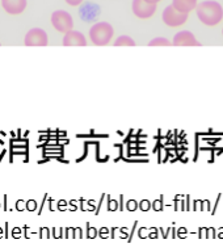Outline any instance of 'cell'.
<instances>
[{"label": "cell", "mask_w": 223, "mask_h": 252, "mask_svg": "<svg viewBox=\"0 0 223 252\" xmlns=\"http://www.w3.org/2000/svg\"><path fill=\"white\" fill-rule=\"evenodd\" d=\"M28 0H1V7L8 15H20L27 9Z\"/></svg>", "instance_id": "cell-9"}, {"label": "cell", "mask_w": 223, "mask_h": 252, "mask_svg": "<svg viewBox=\"0 0 223 252\" xmlns=\"http://www.w3.org/2000/svg\"><path fill=\"white\" fill-rule=\"evenodd\" d=\"M172 45V42H169L168 39L164 37H158V38L151 39L149 42V46H169Z\"/></svg>", "instance_id": "cell-12"}, {"label": "cell", "mask_w": 223, "mask_h": 252, "mask_svg": "<svg viewBox=\"0 0 223 252\" xmlns=\"http://www.w3.org/2000/svg\"><path fill=\"white\" fill-rule=\"evenodd\" d=\"M27 209H28V210H35V202H34V201H28Z\"/></svg>", "instance_id": "cell-18"}, {"label": "cell", "mask_w": 223, "mask_h": 252, "mask_svg": "<svg viewBox=\"0 0 223 252\" xmlns=\"http://www.w3.org/2000/svg\"><path fill=\"white\" fill-rule=\"evenodd\" d=\"M197 16L201 20V23L209 27H214L220 24L223 19V8L220 3L217 1H204L197 5Z\"/></svg>", "instance_id": "cell-1"}, {"label": "cell", "mask_w": 223, "mask_h": 252, "mask_svg": "<svg viewBox=\"0 0 223 252\" xmlns=\"http://www.w3.org/2000/svg\"><path fill=\"white\" fill-rule=\"evenodd\" d=\"M63 46H87L86 35L78 31H68L63 37Z\"/></svg>", "instance_id": "cell-8"}, {"label": "cell", "mask_w": 223, "mask_h": 252, "mask_svg": "<svg viewBox=\"0 0 223 252\" xmlns=\"http://www.w3.org/2000/svg\"><path fill=\"white\" fill-rule=\"evenodd\" d=\"M51 25L54 27L57 32L61 33H67L74 28V19L68 12L58 9L51 13Z\"/></svg>", "instance_id": "cell-3"}, {"label": "cell", "mask_w": 223, "mask_h": 252, "mask_svg": "<svg viewBox=\"0 0 223 252\" xmlns=\"http://www.w3.org/2000/svg\"><path fill=\"white\" fill-rule=\"evenodd\" d=\"M114 46H135V41L129 35H120L116 39Z\"/></svg>", "instance_id": "cell-11"}, {"label": "cell", "mask_w": 223, "mask_h": 252, "mask_svg": "<svg viewBox=\"0 0 223 252\" xmlns=\"http://www.w3.org/2000/svg\"><path fill=\"white\" fill-rule=\"evenodd\" d=\"M114 34L113 27L109 23L100 21L92 25L90 29L91 42L96 46H105L112 41V37Z\"/></svg>", "instance_id": "cell-2"}, {"label": "cell", "mask_w": 223, "mask_h": 252, "mask_svg": "<svg viewBox=\"0 0 223 252\" xmlns=\"http://www.w3.org/2000/svg\"><path fill=\"white\" fill-rule=\"evenodd\" d=\"M131 9L138 19H150L157 12V4L147 3L145 0H133Z\"/></svg>", "instance_id": "cell-6"}, {"label": "cell", "mask_w": 223, "mask_h": 252, "mask_svg": "<svg viewBox=\"0 0 223 252\" xmlns=\"http://www.w3.org/2000/svg\"><path fill=\"white\" fill-rule=\"evenodd\" d=\"M126 209H127L129 212H135L138 209V202L135 200H129L127 201V204H126Z\"/></svg>", "instance_id": "cell-13"}, {"label": "cell", "mask_w": 223, "mask_h": 252, "mask_svg": "<svg viewBox=\"0 0 223 252\" xmlns=\"http://www.w3.org/2000/svg\"><path fill=\"white\" fill-rule=\"evenodd\" d=\"M24 43H25V46H47L49 38H47L46 32L43 29L33 28L25 35Z\"/></svg>", "instance_id": "cell-5"}, {"label": "cell", "mask_w": 223, "mask_h": 252, "mask_svg": "<svg viewBox=\"0 0 223 252\" xmlns=\"http://www.w3.org/2000/svg\"><path fill=\"white\" fill-rule=\"evenodd\" d=\"M117 208H118L117 202H116V201H113V200H110L109 201V210H110V212H114V210H117Z\"/></svg>", "instance_id": "cell-17"}, {"label": "cell", "mask_w": 223, "mask_h": 252, "mask_svg": "<svg viewBox=\"0 0 223 252\" xmlns=\"http://www.w3.org/2000/svg\"><path fill=\"white\" fill-rule=\"evenodd\" d=\"M68 5H71V7H78V5H80V4L84 1V0H64Z\"/></svg>", "instance_id": "cell-15"}, {"label": "cell", "mask_w": 223, "mask_h": 252, "mask_svg": "<svg viewBox=\"0 0 223 252\" xmlns=\"http://www.w3.org/2000/svg\"><path fill=\"white\" fill-rule=\"evenodd\" d=\"M161 19H163L165 25H168V27L171 28H176L187 23V20H188V13L179 12L177 9H175L172 4H171V5H168V7L163 11Z\"/></svg>", "instance_id": "cell-4"}, {"label": "cell", "mask_w": 223, "mask_h": 252, "mask_svg": "<svg viewBox=\"0 0 223 252\" xmlns=\"http://www.w3.org/2000/svg\"><path fill=\"white\" fill-rule=\"evenodd\" d=\"M161 209H163V204H161V200H157L154 202V210H157V212H160Z\"/></svg>", "instance_id": "cell-16"}, {"label": "cell", "mask_w": 223, "mask_h": 252, "mask_svg": "<svg viewBox=\"0 0 223 252\" xmlns=\"http://www.w3.org/2000/svg\"><path fill=\"white\" fill-rule=\"evenodd\" d=\"M172 45L175 46H201V43L197 41L192 32L189 31L179 32L177 34H175Z\"/></svg>", "instance_id": "cell-7"}, {"label": "cell", "mask_w": 223, "mask_h": 252, "mask_svg": "<svg viewBox=\"0 0 223 252\" xmlns=\"http://www.w3.org/2000/svg\"><path fill=\"white\" fill-rule=\"evenodd\" d=\"M139 208H141L142 212H147V210H150V208H151V202H150L149 200H142L141 202H139Z\"/></svg>", "instance_id": "cell-14"}, {"label": "cell", "mask_w": 223, "mask_h": 252, "mask_svg": "<svg viewBox=\"0 0 223 252\" xmlns=\"http://www.w3.org/2000/svg\"><path fill=\"white\" fill-rule=\"evenodd\" d=\"M222 33H223V31H222Z\"/></svg>", "instance_id": "cell-20"}, {"label": "cell", "mask_w": 223, "mask_h": 252, "mask_svg": "<svg viewBox=\"0 0 223 252\" xmlns=\"http://www.w3.org/2000/svg\"><path fill=\"white\" fill-rule=\"evenodd\" d=\"M145 1H147V3H151V4H158L159 1H161V0H145Z\"/></svg>", "instance_id": "cell-19"}, {"label": "cell", "mask_w": 223, "mask_h": 252, "mask_svg": "<svg viewBox=\"0 0 223 252\" xmlns=\"http://www.w3.org/2000/svg\"><path fill=\"white\" fill-rule=\"evenodd\" d=\"M172 5L179 12L189 13L193 9H196L197 0H172Z\"/></svg>", "instance_id": "cell-10"}]
</instances>
